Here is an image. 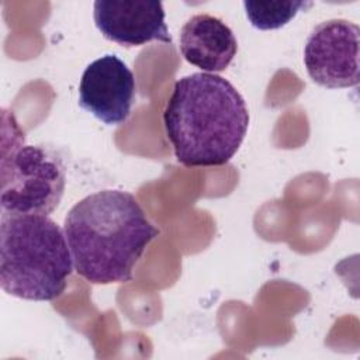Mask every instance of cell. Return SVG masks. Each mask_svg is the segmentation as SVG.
<instances>
[{"label":"cell","mask_w":360,"mask_h":360,"mask_svg":"<svg viewBox=\"0 0 360 360\" xmlns=\"http://www.w3.org/2000/svg\"><path fill=\"white\" fill-rule=\"evenodd\" d=\"M63 232L79 276L93 284L127 283L160 231L138 200L121 190H101L76 202Z\"/></svg>","instance_id":"6da1fadb"},{"label":"cell","mask_w":360,"mask_h":360,"mask_svg":"<svg viewBox=\"0 0 360 360\" xmlns=\"http://www.w3.org/2000/svg\"><path fill=\"white\" fill-rule=\"evenodd\" d=\"M163 125L179 163L222 166L242 145L249 112L231 82L215 73H191L174 83Z\"/></svg>","instance_id":"7a4b0ae2"},{"label":"cell","mask_w":360,"mask_h":360,"mask_svg":"<svg viewBox=\"0 0 360 360\" xmlns=\"http://www.w3.org/2000/svg\"><path fill=\"white\" fill-rule=\"evenodd\" d=\"M73 271L62 228L48 215L1 214L0 284L14 297L52 301L60 297Z\"/></svg>","instance_id":"3957f363"},{"label":"cell","mask_w":360,"mask_h":360,"mask_svg":"<svg viewBox=\"0 0 360 360\" xmlns=\"http://www.w3.org/2000/svg\"><path fill=\"white\" fill-rule=\"evenodd\" d=\"M66 170L48 148L27 145L14 115L3 114L0 205L7 214L48 215L60 202Z\"/></svg>","instance_id":"277c9868"},{"label":"cell","mask_w":360,"mask_h":360,"mask_svg":"<svg viewBox=\"0 0 360 360\" xmlns=\"http://www.w3.org/2000/svg\"><path fill=\"white\" fill-rule=\"evenodd\" d=\"M359 25L333 18L318 24L304 48V63L309 77L326 89L356 87L359 73Z\"/></svg>","instance_id":"5b68a950"},{"label":"cell","mask_w":360,"mask_h":360,"mask_svg":"<svg viewBox=\"0 0 360 360\" xmlns=\"http://www.w3.org/2000/svg\"><path fill=\"white\" fill-rule=\"evenodd\" d=\"M135 76L117 55L93 60L83 72L79 105L105 125L124 124L135 100Z\"/></svg>","instance_id":"8992f818"},{"label":"cell","mask_w":360,"mask_h":360,"mask_svg":"<svg viewBox=\"0 0 360 360\" xmlns=\"http://www.w3.org/2000/svg\"><path fill=\"white\" fill-rule=\"evenodd\" d=\"M93 17L103 37L122 46H141L150 41L172 44L160 1L97 0Z\"/></svg>","instance_id":"52a82bcc"},{"label":"cell","mask_w":360,"mask_h":360,"mask_svg":"<svg viewBox=\"0 0 360 360\" xmlns=\"http://www.w3.org/2000/svg\"><path fill=\"white\" fill-rule=\"evenodd\" d=\"M180 52L184 59L204 70H225L238 52V41L232 30L210 14L193 15L181 27Z\"/></svg>","instance_id":"ba28073f"},{"label":"cell","mask_w":360,"mask_h":360,"mask_svg":"<svg viewBox=\"0 0 360 360\" xmlns=\"http://www.w3.org/2000/svg\"><path fill=\"white\" fill-rule=\"evenodd\" d=\"M312 6L311 1L277 0V1H243L246 17L257 30H277L290 22L301 10Z\"/></svg>","instance_id":"9c48e42d"}]
</instances>
